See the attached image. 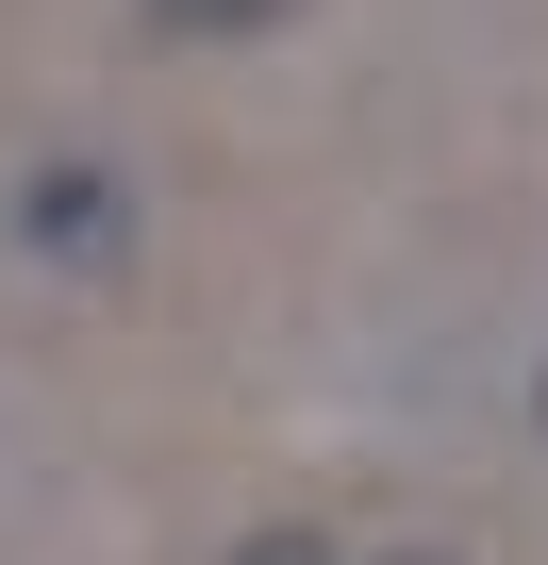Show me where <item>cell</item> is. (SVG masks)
<instances>
[{"mask_svg":"<svg viewBox=\"0 0 548 565\" xmlns=\"http://www.w3.org/2000/svg\"><path fill=\"white\" fill-rule=\"evenodd\" d=\"M18 249H34V266H67V282H133V183H117L100 150L18 167Z\"/></svg>","mask_w":548,"mask_h":565,"instance_id":"cell-1","label":"cell"},{"mask_svg":"<svg viewBox=\"0 0 548 565\" xmlns=\"http://www.w3.org/2000/svg\"><path fill=\"white\" fill-rule=\"evenodd\" d=\"M150 34H200V51H233V34H283L300 0H133Z\"/></svg>","mask_w":548,"mask_h":565,"instance_id":"cell-2","label":"cell"},{"mask_svg":"<svg viewBox=\"0 0 548 565\" xmlns=\"http://www.w3.org/2000/svg\"><path fill=\"white\" fill-rule=\"evenodd\" d=\"M216 565H350V548H333V532H233Z\"/></svg>","mask_w":548,"mask_h":565,"instance_id":"cell-3","label":"cell"},{"mask_svg":"<svg viewBox=\"0 0 548 565\" xmlns=\"http://www.w3.org/2000/svg\"><path fill=\"white\" fill-rule=\"evenodd\" d=\"M399 565H449V548H399Z\"/></svg>","mask_w":548,"mask_h":565,"instance_id":"cell-4","label":"cell"}]
</instances>
